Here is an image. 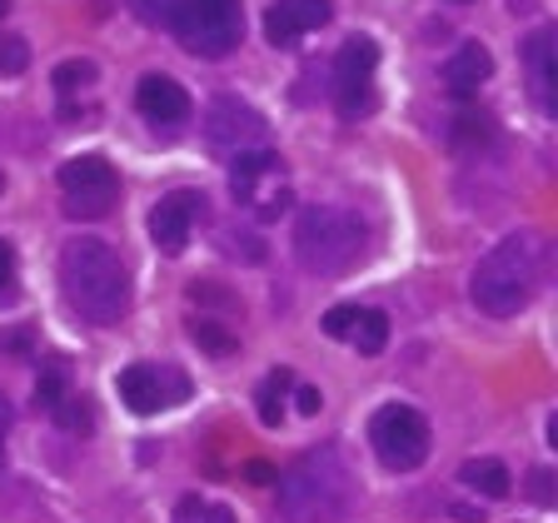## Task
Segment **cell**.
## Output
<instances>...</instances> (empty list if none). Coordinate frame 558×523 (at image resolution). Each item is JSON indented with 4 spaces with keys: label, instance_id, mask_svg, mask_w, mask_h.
<instances>
[{
    "label": "cell",
    "instance_id": "1",
    "mask_svg": "<svg viewBox=\"0 0 558 523\" xmlns=\"http://www.w3.org/2000/svg\"><path fill=\"white\" fill-rule=\"evenodd\" d=\"M60 290H65L70 309L100 329L120 325L130 309L125 265H120L116 244L100 240V234H81L60 250Z\"/></svg>",
    "mask_w": 558,
    "mask_h": 523
},
{
    "label": "cell",
    "instance_id": "2",
    "mask_svg": "<svg viewBox=\"0 0 558 523\" xmlns=\"http://www.w3.org/2000/svg\"><path fill=\"white\" fill-rule=\"evenodd\" d=\"M279 484V513L290 523H339L354 503V474L339 459V449H310L300 453Z\"/></svg>",
    "mask_w": 558,
    "mask_h": 523
},
{
    "label": "cell",
    "instance_id": "3",
    "mask_svg": "<svg viewBox=\"0 0 558 523\" xmlns=\"http://www.w3.org/2000/svg\"><path fill=\"white\" fill-rule=\"evenodd\" d=\"M538 279H544V244H538V234H504L478 259L469 294H474V304L484 314L509 319V314H519L523 304L534 300Z\"/></svg>",
    "mask_w": 558,
    "mask_h": 523
},
{
    "label": "cell",
    "instance_id": "4",
    "mask_svg": "<svg viewBox=\"0 0 558 523\" xmlns=\"http://www.w3.org/2000/svg\"><path fill=\"white\" fill-rule=\"evenodd\" d=\"M294 259L310 275H349L364 259V224L344 205H304L294 224Z\"/></svg>",
    "mask_w": 558,
    "mask_h": 523
},
{
    "label": "cell",
    "instance_id": "5",
    "mask_svg": "<svg viewBox=\"0 0 558 523\" xmlns=\"http://www.w3.org/2000/svg\"><path fill=\"white\" fill-rule=\"evenodd\" d=\"M170 31L190 56L225 60L244 35V5L240 0H180Z\"/></svg>",
    "mask_w": 558,
    "mask_h": 523
},
{
    "label": "cell",
    "instance_id": "6",
    "mask_svg": "<svg viewBox=\"0 0 558 523\" xmlns=\"http://www.w3.org/2000/svg\"><path fill=\"white\" fill-rule=\"evenodd\" d=\"M230 190L240 205H250L255 220H279L294 205L290 180H284V160L275 150H240L230 160Z\"/></svg>",
    "mask_w": 558,
    "mask_h": 523
},
{
    "label": "cell",
    "instance_id": "7",
    "mask_svg": "<svg viewBox=\"0 0 558 523\" xmlns=\"http://www.w3.org/2000/svg\"><path fill=\"white\" fill-rule=\"evenodd\" d=\"M369 443L389 474H409L429 459V418L409 404H384L369 418Z\"/></svg>",
    "mask_w": 558,
    "mask_h": 523
},
{
    "label": "cell",
    "instance_id": "8",
    "mask_svg": "<svg viewBox=\"0 0 558 523\" xmlns=\"http://www.w3.org/2000/svg\"><path fill=\"white\" fill-rule=\"evenodd\" d=\"M60 195H65L70 220H105L120 199V174L105 155H75L60 165Z\"/></svg>",
    "mask_w": 558,
    "mask_h": 523
},
{
    "label": "cell",
    "instance_id": "9",
    "mask_svg": "<svg viewBox=\"0 0 558 523\" xmlns=\"http://www.w3.org/2000/svg\"><path fill=\"white\" fill-rule=\"evenodd\" d=\"M374 70H379V46L369 35L344 40V50L335 56V105L339 115H369L374 110Z\"/></svg>",
    "mask_w": 558,
    "mask_h": 523
},
{
    "label": "cell",
    "instance_id": "10",
    "mask_svg": "<svg viewBox=\"0 0 558 523\" xmlns=\"http://www.w3.org/2000/svg\"><path fill=\"white\" fill-rule=\"evenodd\" d=\"M116 389L135 414H160V409L185 404L190 379L174 364H130V369H120Z\"/></svg>",
    "mask_w": 558,
    "mask_h": 523
},
{
    "label": "cell",
    "instance_id": "11",
    "mask_svg": "<svg viewBox=\"0 0 558 523\" xmlns=\"http://www.w3.org/2000/svg\"><path fill=\"white\" fill-rule=\"evenodd\" d=\"M205 139L215 145V150H265V115L259 110H250L244 100H234V95H220V100L205 110Z\"/></svg>",
    "mask_w": 558,
    "mask_h": 523
},
{
    "label": "cell",
    "instance_id": "12",
    "mask_svg": "<svg viewBox=\"0 0 558 523\" xmlns=\"http://www.w3.org/2000/svg\"><path fill=\"white\" fill-rule=\"evenodd\" d=\"M205 205L209 199L199 195V190H170V195H160V205L150 209V240L160 255H185L190 250V230H195L199 220H205Z\"/></svg>",
    "mask_w": 558,
    "mask_h": 523
},
{
    "label": "cell",
    "instance_id": "13",
    "mask_svg": "<svg viewBox=\"0 0 558 523\" xmlns=\"http://www.w3.org/2000/svg\"><path fill=\"white\" fill-rule=\"evenodd\" d=\"M329 0H275L265 15V35L275 50H290L300 46V35L319 31V25H329Z\"/></svg>",
    "mask_w": 558,
    "mask_h": 523
},
{
    "label": "cell",
    "instance_id": "14",
    "mask_svg": "<svg viewBox=\"0 0 558 523\" xmlns=\"http://www.w3.org/2000/svg\"><path fill=\"white\" fill-rule=\"evenodd\" d=\"M135 110L150 125H180V120L190 115V95L180 81H170V75H145V81L135 85Z\"/></svg>",
    "mask_w": 558,
    "mask_h": 523
},
{
    "label": "cell",
    "instance_id": "15",
    "mask_svg": "<svg viewBox=\"0 0 558 523\" xmlns=\"http://www.w3.org/2000/svg\"><path fill=\"white\" fill-rule=\"evenodd\" d=\"M488 75H494V56H488L478 40H464V46L444 60V85H449L459 100H469V95H474Z\"/></svg>",
    "mask_w": 558,
    "mask_h": 523
},
{
    "label": "cell",
    "instance_id": "16",
    "mask_svg": "<svg viewBox=\"0 0 558 523\" xmlns=\"http://www.w3.org/2000/svg\"><path fill=\"white\" fill-rule=\"evenodd\" d=\"M523 65H529V81H534V95L554 115V85H558V70H554V31H534L523 40Z\"/></svg>",
    "mask_w": 558,
    "mask_h": 523
},
{
    "label": "cell",
    "instance_id": "17",
    "mask_svg": "<svg viewBox=\"0 0 558 523\" xmlns=\"http://www.w3.org/2000/svg\"><path fill=\"white\" fill-rule=\"evenodd\" d=\"M459 484H464L469 494H478V499H509L513 474L499 464V459H464V469H459Z\"/></svg>",
    "mask_w": 558,
    "mask_h": 523
},
{
    "label": "cell",
    "instance_id": "18",
    "mask_svg": "<svg viewBox=\"0 0 558 523\" xmlns=\"http://www.w3.org/2000/svg\"><path fill=\"white\" fill-rule=\"evenodd\" d=\"M65 394H70V364L56 354V360H46V364H40V374H35V404L50 414V409H56Z\"/></svg>",
    "mask_w": 558,
    "mask_h": 523
},
{
    "label": "cell",
    "instance_id": "19",
    "mask_svg": "<svg viewBox=\"0 0 558 523\" xmlns=\"http://www.w3.org/2000/svg\"><path fill=\"white\" fill-rule=\"evenodd\" d=\"M294 389V374L290 369H275L265 384H259V394H255V404H259V424H269L275 429L279 418H284V394Z\"/></svg>",
    "mask_w": 558,
    "mask_h": 523
},
{
    "label": "cell",
    "instance_id": "20",
    "mask_svg": "<svg viewBox=\"0 0 558 523\" xmlns=\"http://www.w3.org/2000/svg\"><path fill=\"white\" fill-rule=\"evenodd\" d=\"M349 344L360 349V354H379L389 344V314L384 309H360L354 329H349Z\"/></svg>",
    "mask_w": 558,
    "mask_h": 523
},
{
    "label": "cell",
    "instance_id": "21",
    "mask_svg": "<svg viewBox=\"0 0 558 523\" xmlns=\"http://www.w3.org/2000/svg\"><path fill=\"white\" fill-rule=\"evenodd\" d=\"M190 339H195L205 354H215V360H230L234 349H240V339H234L230 325H220V319H190Z\"/></svg>",
    "mask_w": 558,
    "mask_h": 523
},
{
    "label": "cell",
    "instance_id": "22",
    "mask_svg": "<svg viewBox=\"0 0 558 523\" xmlns=\"http://www.w3.org/2000/svg\"><path fill=\"white\" fill-rule=\"evenodd\" d=\"M174 523H234V513L225 503H209L199 494H190V499L174 503Z\"/></svg>",
    "mask_w": 558,
    "mask_h": 523
},
{
    "label": "cell",
    "instance_id": "23",
    "mask_svg": "<svg viewBox=\"0 0 558 523\" xmlns=\"http://www.w3.org/2000/svg\"><path fill=\"white\" fill-rule=\"evenodd\" d=\"M50 418H56V424H60V429H65V434H85V429H90V424H95V414H90V399H85V394H65L56 409H50Z\"/></svg>",
    "mask_w": 558,
    "mask_h": 523
},
{
    "label": "cell",
    "instance_id": "24",
    "mask_svg": "<svg viewBox=\"0 0 558 523\" xmlns=\"http://www.w3.org/2000/svg\"><path fill=\"white\" fill-rule=\"evenodd\" d=\"M50 81H56V90H60V95H75V90H85V85L95 81V60H60V65H56V75H50Z\"/></svg>",
    "mask_w": 558,
    "mask_h": 523
},
{
    "label": "cell",
    "instance_id": "25",
    "mask_svg": "<svg viewBox=\"0 0 558 523\" xmlns=\"http://www.w3.org/2000/svg\"><path fill=\"white\" fill-rule=\"evenodd\" d=\"M21 300V259H15V244L0 240V304Z\"/></svg>",
    "mask_w": 558,
    "mask_h": 523
},
{
    "label": "cell",
    "instance_id": "26",
    "mask_svg": "<svg viewBox=\"0 0 558 523\" xmlns=\"http://www.w3.org/2000/svg\"><path fill=\"white\" fill-rule=\"evenodd\" d=\"M125 5L135 11V21L165 25V31H170V25H174V5H180V0H125Z\"/></svg>",
    "mask_w": 558,
    "mask_h": 523
},
{
    "label": "cell",
    "instance_id": "27",
    "mask_svg": "<svg viewBox=\"0 0 558 523\" xmlns=\"http://www.w3.org/2000/svg\"><path fill=\"white\" fill-rule=\"evenodd\" d=\"M31 65V46L21 35H0V75H21Z\"/></svg>",
    "mask_w": 558,
    "mask_h": 523
},
{
    "label": "cell",
    "instance_id": "28",
    "mask_svg": "<svg viewBox=\"0 0 558 523\" xmlns=\"http://www.w3.org/2000/svg\"><path fill=\"white\" fill-rule=\"evenodd\" d=\"M190 300H195V304H215V309H230V314H240V300H234L230 290H220L215 279H195V284H190Z\"/></svg>",
    "mask_w": 558,
    "mask_h": 523
},
{
    "label": "cell",
    "instance_id": "29",
    "mask_svg": "<svg viewBox=\"0 0 558 523\" xmlns=\"http://www.w3.org/2000/svg\"><path fill=\"white\" fill-rule=\"evenodd\" d=\"M354 319H360V304H335V309L319 319L325 325L329 339H349V329H354Z\"/></svg>",
    "mask_w": 558,
    "mask_h": 523
},
{
    "label": "cell",
    "instance_id": "30",
    "mask_svg": "<svg viewBox=\"0 0 558 523\" xmlns=\"http://www.w3.org/2000/svg\"><path fill=\"white\" fill-rule=\"evenodd\" d=\"M220 240H225V255H234V259H250V265H255V259H265V250H259L255 234H234V230H225Z\"/></svg>",
    "mask_w": 558,
    "mask_h": 523
},
{
    "label": "cell",
    "instance_id": "31",
    "mask_svg": "<svg viewBox=\"0 0 558 523\" xmlns=\"http://www.w3.org/2000/svg\"><path fill=\"white\" fill-rule=\"evenodd\" d=\"M529 499L554 509V474H548V469H534V474H529Z\"/></svg>",
    "mask_w": 558,
    "mask_h": 523
},
{
    "label": "cell",
    "instance_id": "32",
    "mask_svg": "<svg viewBox=\"0 0 558 523\" xmlns=\"http://www.w3.org/2000/svg\"><path fill=\"white\" fill-rule=\"evenodd\" d=\"M294 404H300L304 418H314L319 409H325V399H319V389H294Z\"/></svg>",
    "mask_w": 558,
    "mask_h": 523
},
{
    "label": "cell",
    "instance_id": "33",
    "mask_svg": "<svg viewBox=\"0 0 558 523\" xmlns=\"http://www.w3.org/2000/svg\"><path fill=\"white\" fill-rule=\"evenodd\" d=\"M244 474H250V478H255V484H275V469H269V464H259V459H255V464H244Z\"/></svg>",
    "mask_w": 558,
    "mask_h": 523
},
{
    "label": "cell",
    "instance_id": "34",
    "mask_svg": "<svg viewBox=\"0 0 558 523\" xmlns=\"http://www.w3.org/2000/svg\"><path fill=\"white\" fill-rule=\"evenodd\" d=\"M5 429H11V404H5V394H0V439H5Z\"/></svg>",
    "mask_w": 558,
    "mask_h": 523
},
{
    "label": "cell",
    "instance_id": "35",
    "mask_svg": "<svg viewBox=\"0 0 558 523\" xmlns=\"http://www.w3.org/2000/svg\"><path fill=\"white\" fill-rule=\"evenodd\" d=\"M5 11H11V5H5V0H0V15H5Z\"/></svg>",
    "mask_w": 558,
    "mask_h": 523
},
{
    "label": "cell",
    "instance_id": "36",
    "mask_svg": "<svg viewBox=\"0 0 558 523\" xmlns=\"http://www.w3.org/2000/svg\"><path fill=\"white\" fill-rule=\"evenodd\" d=\"M0 464H5V443H0Z\"/></svg>",
    "mask_w": 558,
    "mask_h": 523
},
{
    "label": "cell",
    "instance_id": "37",
    "mask_svg": "<svg viewBox=\"0 0 558 523\" xmlns=\"http://www.w3.org/2000/svg\"><path fill=\"white\" fill-rule=\"evenodd\" d=\"M0 190H5V174H0Z\"/></svg>",
    "mask_w": 558,
    "mask_h": 523
}]
</instances>
